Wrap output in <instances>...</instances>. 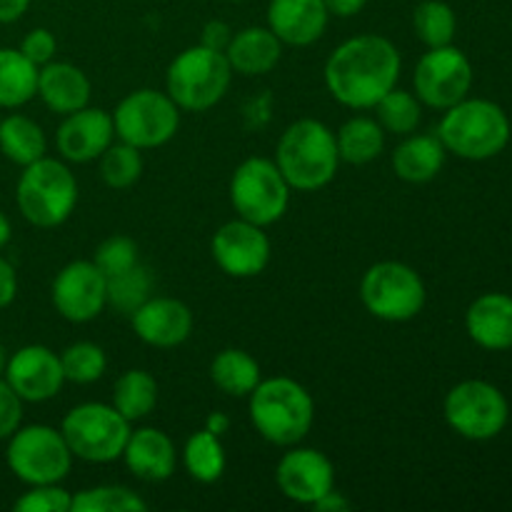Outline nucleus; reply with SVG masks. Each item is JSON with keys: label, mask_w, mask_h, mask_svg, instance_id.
<instances>
[{"label": "nucleus", "mask_w": 512, "mask_h": 512, "mask_svg": "<svg viewBox=\"0 0 512 512\" xmlns=\"http://www.w3.org/2000/svg\"><path fill=\"white\" fill-rule=\"evenodd\" d=\"M148 503L125 485H95L73 495L70 512H145Z\"/></svg>", "instance_id": "obj_35"}, {"label": "nucleus", "mask_w": 512, "mask_h": 512, "mask_svg": "<svg viewBox=\"0 0 512 512\" xmlns=\"http://www.w3.org/2000/svg\"><path fill=\"white\" fill-rule=\"evenodd\" d=\"M130 325L140 343L158 350H170L190 338L195 318L183 300L168 298V295H150L135 313H130Z\"/></svg>", "instance_id": "obj_19"}, {"label": "nucleus", "mask_w": 512, "mask_h": 512, "mask_svg": "<svg viewBox=\"0 0 512 512\" xmlns=\"http://www.w3.org/2000/svg\"><path fill=\"white\" fill-rule=\"evenodd\" d=\"M23 425V400L0 378V440H8Z\"/></svg>", "instance_id": "obj_41"}, {"label": "nucleus", "mask_w": 512, "mask_h": 512, "mask_svg": "<svg viewBox=\"0 0 512 512\" xmlns=\"http://www.w3.org/2000/svg\"><path fill=\"white\" fill-rule=\"evenodd\" d=\"M275 468V485L288 500L313 508L325 493L335 488V465L315 448H285Z\"/></svg>", "instance_id": "obj_16"}, {"label": "nucleus", "mask_w": 512, "mask_h": 512, "mask_svg": "<svg viewBox=\"0 0 512 512\" xmlns=\"http://www.w3.org/2000/svg\"><path fill=\"white\" fill-rule=\"evenodd\" d=\"M38 95V65L18 48H0V108L15 110Z\"/></svg>", "instance_id": "obj_29"}, {"label": "nucleus", "mask_w": 512, "mask_h": 512, "mask_svg": "<svg viewBox=\"0 0 512 512\" xmlns=\"http://www.w3.org/2000/svg\"><path fill=\"white\" fill-rule=\"evenodd\" d=\"M403 58L385 35L363 33L343 40L328 55L323 80L328 93L350 110H373L398 85Z\"/></svg>", "instance_id": "obj_1"}, {"label": "nucleus", "mask_w": 512, "mask_h": 512, "mask_svg": "<svg viewBox=\"0 0 512 512\" xmlns=\"http://www.w3.org/2000/svg\"><path fill=\"white\" fill-rule=\"evenodd\" d=\"M330 13L323 0H270L268 28L283 45L308 48L328 30Z\"/></svg>", "instance_id": "obj_20"}, {"label": "nucleus", "mask_w": 512, "mask_h": 512, "mask_svg": "<svg viewBox=\"0 0 512 512\" xmlns=\"http://www.w3.org/2000/svg\"><path fill=\"white\" fill-rule=\"evenodd\" d=\"M180 458H183L185 473L200 485L218 483L225 475V468H228V455H225L223 440L205 428L185 440Z\"/></svg>", "instance_id": "obj_30"}, {"label": "nucleus", "mask_w": 512, "mask_h": 512, "mask_svg": "<svg viewBox=\"0 0 512 512\" xmlns=\"http://www.w3.org/2000/svg\"><path fill=\"white\" fill-rule=\"evenodd\" d=\"M73 460L63 433L53 425H20L8 438L5 450L10 473L25 485L63 483Z\"/></svg>", "instance_id": "obj_10"}, {"label": "nucleus", "mask_w": 512, "mask_h": 512, "mask_svg": "<svg viewBox=\"0 0 512 512\" xmlns=\"http://www.w3.org/2000/svg\"><path fill=\"white\" fill-rule=\"evenodd\" d=\"M30 8V0H0V23H15Z\"/></svg>", "instance_id": "obj_46"}, {"label": "nucleus", "mask_w": 512, "mask_h": 512, "mask_svg": "<svg viewBox=\"0 0 512 512\" xmlns=\"http://www.w3.org/2000/svg\"><path fill=\"white\" fill-rule=\"evenodd\" d=\"M210 380L230 398H248L263 380V373L248 350L225 348L210 363Z\"/></svg>", "instance_id": "obj_27"}, {"label": "nucleus", "mask_w": 512, "mask_h": 512, "mask_svg": "<svg viewBox=\"0 0 512 512\" xmlns=\"http://www.w3.org/2000/svg\"><path fill=\"white\" fill-rule=\"evenodd\" d=\"M428 300L418 270L400 260H380L360 278V303L383 323H408L418 318Z\"/></svg>", "instance_id": "obj_7"}, {"label": "nucleus", "mask_w": 512, "mask_h": 512, "mask_svg": "<svg viewBox=\"0 0 512 512\" xmlns=\"http://www.w3.org/2000/svg\"><path fill=\"white\" fill-rule=\"evenodd\" d=\"M73 505V493L60 483L50 485H28L23 495L13 503L18 512H70Z\"/></svg>", "instance_id": "obj_39"}, {"label": "nucleus", "mask_w": 512, "mask_h": 512, "mask_svg": "<svg viewBox=\"0 0 512 512\" xmlns=\"http://www.w3.org/2000/svg\"><path fill=\"white\" fill-rule=\"evenodd\" d=\"M60 365H63L65 383L93 385L108 370V355L100 345L90 343V340H78L60 353Z\"/></svg>", "instance_id": "obj_36"}, {"label": "nucleus", "mask_w": 512, "mask_h": 512, "mask_svg": "<svg viewBox=\"0 0 512 512\" xmlns=\"http://www.w3.org/2000/svg\"><path fill=\"white\" fill-rule=\"evenodd\" d=\"M55 313L75 325L90 323L108 308V278L93 260H73L50 285Z\"/></svg>", "instance_id": "obj_15"}, {"label": "nucleus", "mask_w": 512, "mask_h": 512, "mask_svg": "<svg viewBox=\"0 0 512 512\" xmlns=\"http://www.w3.org/2000/svg\"><path fill=\"white\" fill-rule=\"evenodd\" d=\"M248 415L265 443L293 448L313 430L315 400L303 383L288 375H275L260 380L248 395Z\"/></svg>", "instance_id": "obj_2"}, {"label": "nucleus", "mask_w": 512, "mask_h": 512, "mask_svg": "<svg viewBox=\"0 0 512 512\" xmlns=\"http://www.w3.org/2000/svg\"><path fill=\"white\" fill-rule=\"evenodd\" d=\"M130 430L133 423H128L113 403H80L70 408L60 423V433L73 458L95 465L123 458Z\"/></svg>", "instance_id": "obj_8"}, {"label": "nucleus", "mask_w": 512, "mask_h": 512, "mask_svg": "<svg viewBox=\"0 0 512 512\" xmlns=\"http://www.w3.org/2000/svg\"><path fill=\"white\" fill-rule=\"evenodd\" d=\"M413 85L420 103L445 110L468 98L473 88V65L468 55L453 43L443 48H428V53L415 65Z\"/></svg>", "instance_id": "obj_13"}, {"label": "nucleus", "mask_w": 512, "mask_h": 512, "mask_svg": "<svg viewBox=\"0 0 512 512\" xmlns=\"http://www.w3.org/2000/svg\"><path fill=\"white\" fill-rule=\"evenodd\" d=\"M445 145L435 133H410L393 153V170L403 183L423 185L438 178L445 165Z\"/></svg>", "instance_id": "obj_25"}, {"label": "nucleus", "mask_w": 512, "mask_h": 512, "mask_svg": "<svg viewBox=\"0 0 512 512\" xmlns=\"http://www.w3.org/2000/svg\"><path fill=\"white\" fill-rule=\"evenodd\" d=\"M275 165L288 185L300 193L328 188L340 170L335 133L315 118H300L283 130L275 148Z\"/></svg>", "instance_id": "obj_3"}, {"label": "nucleus", "mask_w": 512, "mask_h": 512, "mask_svg": "<svg viewBox=\"0 0 512 512\" xmlns=\"http://www.w3.org/2000/svg\"><path fill=\"white\" fill-rule=\"evenodd\" d=\"M3 378L23 403H48L65 385L60 353H53L48 345H25L15 350Z\"/></svg>", "instance_id": "obj_17"}, {"label": "nucleus", "mask_w": 512, "mask_h": 512, "mask_svg": "<svg viewBox=\"0 0 512 512\" xmlns=\"http://www.w3.org/2000/svg\"><path fill=\"white\" fill-rule=\"evenodd\" d=\"M313 508L318 512H348L350 508H353V503H350L343 493H338V490L333 488L330 493H325L323 498L313 505Z\"/></svg>", "instance_id": "obj_45"}, {"label": "nucleus", "mask_w": 512, "mask_h": 512, "mask_svg": "<svg viewBox=\"0 0 512 512\" xmlns=\"http://www.w3.org/2000/svg\"><path fill=\"white\" fill-rule=\"evenodd\" d=\"M230 3H240V0H230Z\"/></svg>", "instance_id": "obj_50"}, {"label": "nucleus", "mask_w": 512, "mask_h": 512, "mask_svg": "<svg viewBox=\"0 0 512 512\" xmlns=\"http://www.w3.org/2000/svg\"><path fill=\"white\" fill-rule=\"evenodd\" d=\"M150 293H153V275L140 263L128 273L108 278V305L128 318L150 298Z\"/></svg>", "instance_id": "obj_37"}, {"label": "nucleus", "mask_w": 512, "mask_h": 512, "mask_svg": "<svg viewBox=\"0 0 512 512\" xmlns=\"http://www.w3.org/2000/svg\"><path fill=\"white\" fill-rule=\"evenodd\" d=\"M373 110L380 128L385 133L400 135V138L415 133L420 120H423V103L418 100V95L410 93V90H400L398 85L390 93H385Z\"/></svg>", "instance_id": "obj_32"}, {"label": "nucleus", "mask_w": 512, "mask_h": 512, "mask_svg": "<svg viewBox=\"0 0 512 512\" xmlns=\"http://www.w3.org/2000/svg\"><path fill=\"white\" fill-rule=\"evenodd\" d=\"M0 153L20 168L35 163L48 155V140H45L43 128L28 115H5L0 120Z\"/></svg>", "instance_id": "obj_28"}, {"label": "nucleus", "mask_w": 512, "mask_h": 512, "mask_svg": "<svg viewBox=\"0 0 512 512\" xmlns=\"http://www.w3.org/2000/svg\"><path fill=\"white\" fill-rule=\"evenodd\" d=\"M210 253H213L215 265L228 278L248 280L265 273L273 258V245L263 225L235 218L215 230L210 240Z\"/></svg>", "instance_id": "obj_14"}, {"label": "nucleus", "mask_w": 512, "mask_h": 512, "mask_svg": "<svg viewBox=\"0 0 512 512\" xmlns=\"http://www.w3.org/2000/svg\"><path fill=\"white\" fill-rule=\"evenodd\" d=\"M230 40H233V28H230L228 23H223V20H210V23L203 25V33H200V45H205V48L225 53V48L230 45Z\"/></svg>", "instance_id": "obj_42"}, {"label": "nucleus", "mask_w": 512, "mask_h": 512, "mask_svg": "<svg viewBox=\"0 0 512 512\" xmlns=\"http://www.w3.org/2000/svg\"><path fill=\"white\" fill-rule=\"evenodd\" d=\"M413 30L425 48L450 45L458 30L455 10L443 0H423L413 10Z\"/></svg>", "instance_id": "obj_33"}, {"label": "nucleus", "mask_w": 512, "mask_h": 512, "mask_svg": "<svg viewBox=\"0 0 512 512\" xmlns=\"http://www.w3.org/2000/svg\"><path fill=\"white\" fill-rule=\"evenodd\" d=\"M93 263L98 265L105 278H115L128 270H133L140 263L138 243L128 235H110L98 245L93 255Z\"/></svg>", "instance_id": "obj_38"}, {"label": "nucleus", "mask_w": 512, "mask_h": 512, "mask_svg": "<svg viewBox=\"0 0 512 512\" xmlns=\"http://www.w3.org/2000/svg\"><path fill=\"white\" fill-rule=\"evenodd\" d=\"M93 85L83 68L65 60H50L38 68V98L55 115H70L90 105Z\"/></svg>", "instance_id": "obj_22"}, {"label": "nucleus", "mask_w": 512, "mask_h": 512, "mask_svg": "<svg viewBox=\"0 0 512 512\" xmlns=\"http://www.w3.org/2000/svg\"><path fill=\"white\" fill-rule=\"evenodd\" d=\"M233 73L245 78H258L275 70L283 58V43L268 25H250V28L233 33V40L225 48Z\"/></svg>", "instance_id": "obj_24"}, {"label": "nucleus", "mask_w": 512, "mask_h": 512, "mask_svg": "<svg viewBox=\"0 0 512 512\" xmlns=\"http://www.w3.org/2000/svg\"><path fill=\"white\" fill-rule=\"evenodd\" d=\"M115 140L113 115L103 108H85L63 115L55 133V148L65 163H95Z\"/></svg>", "instance_id": "obj_18"}, {"label": "nucleus", "mask_w": 512, "mask_h": 512, "mask_svg": "<svg viewBox=\"0 0 512 512\" xmlns=\"http://www.w3.org/2000/svg\"><path fill=\"white\" fill-rule=\"evenodd\" d=\"M180 113L183 110L165 90L138 88L125 95L110 115H113L115 138L138 150H153L163 148L175 138L180 128Z\"/></svg>", "instance_id": "obj_11"}, {"label": "nucleus", "mask_w": 512, "mask_h": 512, "mask_svg": "<svg viewBox=\"0 0 512 512\" xmlns=\"http://www.w3.org/2000/svg\"><path fill=\"white\" fill-rule=\"evenodd\" d=\"M325 8L335 18H353L368 5V0H323Z\"/></svg>", "instance_id": "obj_44"}, {"label": "nucleus", "mask_w": 512, "mask_h": 512, "mask_svg": "<svg viewBox=\"0 0 512 512\" xmlns=\"http://www.w3.org/2000/svg\"><path fill=\"white\" fill-rule=\"evenodd\" d=\"M158 393V380L148 370H125L113 385V408L128 423H138L153 413L158 405Z\"/></svg>", "instance_id": "obj_31"}, {"label": "nucleus", "mask_w": 512, "mask_h": 512, "mask_svg": "<svg viewBox=\"0 0 512 512\" xmlns=\"http://www.w3.org/2000/svg\"><path fill=\"white\" fill-rule=\"evenodd\" d=\"M10 235H13V228H10L8 215H5L3 210H0V250H3L5 245L10 243Z\"/></svg>", "instance_id": "obj_48"}, {"label": "nucleus", "mask_w": 512, "mask_h": 512, "mask_svg": "<svg viewBox=\"0 0 512 512\" xmlns=\"http://www.w3.org/2000/svg\"><path fill=\"white\" fill-rule=\"evenodd\" d=\"M15 295H18V275H15L10 260L0 255V310L8 308L15 300Z\"/></svg>", "instance_id": "obj_43"}, {"label": "nucleus", "mask_w": 512, "mask_h": 512, "mask_svg": "<svg viewBox=\"0 0 512 512\" xmlns=\"http://www.w3.org/2000/svg\"><path fill=\"white\" fill-rule=\"evenodd\" d=\"M130 475L143 483H165L178 468V450L168 433L158 428L130 430L123 458Z\"/></svg>", "instance_id": "obj_21"}, {"label": "nucleus", "mask_w": 512, "mask_h": 512, "mask_svg": "<svg viewBox=\"0 0 512 512\" xmlns=\"http://www.w3.org/2000/svg\"><path fill=\"white\" fill-rule=\"evenodd\" d=\"M233 75L225 53L200 43L190 45L170 60L165 70V93L185 113H205L225 98Z\"/></svg>", "instance_id": "obj_6"}, {"label": "nucleus", "mask_w": 512, "mask_h": 512, "mask_svg": "<svg viewBox=\"0 0 512 512\" xmlns=\"http://www.w3.org/2000/svg\"><path fill=\"white\" fill-rule=\"evenodd\" d=\"M205 430H210L213 435L223 438L230 430V418L225 413H210L208 418H205Z\"/></svg>", "instance_id": "obj_47"}, {"label": "nucleus", "mask_w": 512, "mask_h": 512, "mask_svg": "<svg viewBox=\"0 0 512 512\" xmlns=\"http://www.w3.org/2000/svg\"><path fill=\"white\" fill-rule=\"evenodd\" d=\"M5 365H8V355H5L3 343H0V378H3V373H5Z\"/></svg>", "instance_id": "obj_49"}, {"label": "nucleus", "mask_w": 512, "mask_h": 512, "mask_svg": "<svg viewBox=\"0 0 512 512\" xmlns=\"http://www.w3.org/2000/svg\"><path fill=\"white\" fill-rule=\"evenodd\" d=\"M435 135L458 158L488 160L510 143V120L493 100L463 98L443 110Z\"/></svg>", "instance_id": "obj_4"}, {"label": "nucleus", "mask_w": 512, "mask_h": 512, "mask_svg": "<svg viewBox=\"0 0 512 512\" xmlns=\"http://www.w3.org/2000/svg\"><path fill=\"white\" fill-rule=\"evenodd\" d=\"M443 415L450 430H455L460 438L483 443L503 433L510 408L505 395L493 383L463 380L445 395Z\"/></svg>", "instance_id": "obj_12"}, {"label": "nucleus", "mask_w": 512, "mask_h": 512, "mask_svg": "<svg viewBox=\"0 0 512 512\" xmlns=\"http://www.w3.org/2000/svg\"><path fill=\"white\" fill-rule=\"evenodd\" d=\"M20 53L30 60L33 65L43 68L45 63L55 60V53H58V40L50 33L48 28H33L20 43Z\"/></svg>", "instance_id": "obj_40"}, {"label": "nucleus", "mask_w": 512, "mask_h": 512, "mask_svg": "<svg viewBox=\"0 0 512 512\" xmlns=\"http://www.w3.org/2000/svg\"><path fill=\"white\" fill-rule=\"evenodd\" d=\"M470 340L485 350L512 348V298L505 293H485L470 303L465 313Z\"/></svg>", "instance_id": "obj_23"}, {"label": "nucleus", "mask_w": 512, "mask_h": 512, "mask_svg": "<svg viewBox=\"0 0 512 512\" xmlns=\"http://www.w3.org/2000/svg\"><path fill=\"white\" fill-rule=\"evenodd\" d=\"M385 135L388 133L370 115H355V118L345 120L335 133L340 163L368 165L378 160L385 150Z\"/></svg>", "instance_id": "obj_26"}, {"label": "nucleus", "mask_w": 512, "mask_h": 512, "mask_svg": "<svg viewBox=\"0 0 512 512\" xmlns=\"http://www.w3.org/2000/svg\"><path fill=\"white\" fill-rule=\"evenodd\" d=\"M228 193L238 218L268 228L288 213L293 188L275 160L253 155L235 168Z\"/></svg>", "instance_id": "obj_9"}, {"label": "nucleus", "mask_w": 512, "mask_h": 512, "mask_svg": "<svg viewBox=\"0 0 512 512\" xmlns=\"http://www.w3.org/2000/svg\"><path fill=\"white\" fill-rule=\"evenodd\" d=\"M143 150L133 148V145L123 143V140L115 138L108 145L103 155L98 158V170L100 178L108 188L113 190H128L143 175Z\"/></svg>", "instance_id": "obj_34"}, {"label": "nucleus", "mask_w": 512, "mask_h": 512, "mask_svg": "<svg viewBox=\"0 0 512 512\" xmlns=\"http://www.w3.org/2000/svg\"><path fill=\"white\" fill-rule=\"evenodd\" d=\"M15 205L35 228H58L78 205V180L63 158L43 155L25 165L15 185Z\"/></svg>", "instance_id": "obj_5"}]
</instances>
